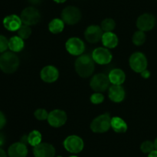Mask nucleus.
<instances>
[{"label": "nucleus", "mask_w": 157, "mask_h": 157, "mask_svg": "<svg viewBox=\"0 0 157 157\" xmlns=\"http://www.w3.org/2000/svg\"><path fill=\"white\" fill-rule=\"evenodd\" d=\"M20 18L23 24L31 26L39 22L41 20V14L35 8L27 7L21 12Z\"/></svg>", "instance_id": "obj_8"}, {"label": "nucleus", "mask_w": 157, "mask_h": 157, "mask_svg": "<svg viewBox=\"0 0 157 157\" xmlns=\"http://www.w3.org/2000/svg\"><path fill=\"white\" fill-rule=\"evenodd\" d=\"M31 34H32V29H31L30 26H27V25L22 24L18 30V35L21 37L22 39L29 38L30 37Z\"/></svg>", "instance_id": "obj_27"}, {"label": "nucleus", "mask_w": 157, "mask_h": 157, "mask_svg": "<svg viewBox=\"0 0 157 157\" xmlns=\"http://www.w3.org/2000/svg\"><path fill=\"white\" fill-rule=\"evenodd\" d=\"M130 66L134 72L141 73L143 71L146 70L147 67V58L144 53L136 52L132 54L129 60Z\"/></svg>", "instance_id": "obj_7"}, {"label": "nucleus", "mask_w": 157, "mask_h": 157, "mask_svg": "<svg viewBox=\"0 0 157 157\" xmlns=\"http://www.w3.org/2000/svg\"><path fill=\"white\" fill-rule=\"evenodd\" d=\"M109 99L113 103H121L125 98V90L121 85H112L108 89Z\"/></svg>", "instance_id": "obj_17"}, {"label": "nucleus", "mask_w": 157, "mask_h": 157, "mask_svg": "<svg viewBox=\"0 0 157 157\" xmlns=\"http://www.w3.org/2000/svg\"><path fill=\"white\" fill-rule=\"evenodd\" d=\"M48 112L44 109H38L34 112V115L38 120H45L48 119Z\"/></svg>", "instance_id": "obj_29"}, {"label": "nucleus", "mask_w": 157, "mask_h": 157, "mask_svg": "<svg viewBox=\"0 0 157 157\" xmlns=\"http://www.w3.org/2000/svg\"><path fill=\"white\" fill-rule=\"evenodd\" d=\"M109 80L113 85H122L126 79V75L121 69H113L108 75Z\"/></svg>", "instance_id": "obj_20"}, {"label": "nucleus", "mask_w": 157, "mask_h": 157, "mask_svg": "<svg viewBox=\"0 0 157 157\" xmlns=\"http://www.w3.org/2000/svg\"><path fill=\"white\" fill-rule=\"evenodd\" d=\"M9 48V40L6 36L0 35V52L3 53Z\"/></svg>", "instance_id": "obj_31"}, {"label": "nucleus", "mask_w": 157, "mask_h": 157, "mask_svg": "<svg viewBox=\"0 0 157 157\" xmlns=\"http://www.w3.org/2000/svg\"><path fill=\"white\" fill-rule=\"evenodd\" d=\"M29 2L32 3V4H38V3H40V2H41V0H29Z\"/></svg>", "instance_id": "obj_37"}, {"label": "nucleus", "mask_w": 157, "mask_h": 157, "mask_svg": "<svg viewBox=\"0 0 157 157\" xmlns=\"http://www.w3.org/2000/svg\"><path fill=\"white\" fill-rule=\"evenodd\" d=\"M5 143H6V137H5L4 134L0 132V147L2 146H3L5 144Z\"/></svg>", "instance_id": "obj_33"}, {"label": "nucleus", "mask_w": 157, "mask_h": 157, "mask_svg": "<svg viewBox=\"0 0 157 157\" xmlns=\"http://www.w3.org/2000/svg\"><path fill=\"white\" fill-rule=\"evenodd\" d=\"M141 75H142V77H144V78H148L150 75V72L146 69V70L143 71V72H141Z\"/></svg>", "instance_id": "obj_34"}, {"label": "nucleus", "mask_w": 157, "mask_h": 157, "mask_svg": "<svg viewBox=\"0 0 157 157\" xmlns=\"http://www.w3.org/2000/svg\"><path fill=\"white\" fill-rule=\"evenodd\" d=\"M19 66V58L13 52H5L0 55V69L6 74L14 73Z\"/></svg>", "instance_id": "obj_2"}, {"label": "nucleus", "mask_w": 157, "mask_h": 157, "mask_svg": "<svg viewBox=\"0 0 157 157\" xmlns=\"http://www.w3.org/2000/svg\"><path fill=\"white\" fill-rule=\"evenodd\" d=\"M41 132L38 130H33L28 135V143L35 147L41 143Z\"/></svg>", "instance_id": "obj_24"}, {"label": "nucleus", "mask_w": 157, "mask_h": 157, "mask_svg": "<svg viewBox=\"0 0 157 157\" xmlns=\"http://www.w3.org/2000/svg\"><path fill=\"white\" fill-rule=\"evenodd\" d=\"M103 32L101 26L92 25L88 26L84 32V37L85 39L90 43H97L101 41L102 38Z\"/></svg>", "instance_id": "obj_13"}, {"label": "nucleus", "mask_w": 157, "mask_h": 157, "mask_svg": "<svg viewBox=\"0 0 157 157\" xmlns=\"http://www.w3.org/2000/svg\"><path fill=\"white\" fill-rule=\"evenodd\" d=\"M67 114L61 109H54L49 112L48 122L52 127L58 128L64 126L67 122Z\"/></svg>", "instance_id": "obj_11"}, {"label": "nucleus", "mask_w": 157, "mask_h": 157, "mask_svg": "<svg viewBox=\"0 0 157 157\" xmlns=\"http://www.w3.org/2000/svg\"><path fill=\"white\" fill-rule=\"evenodd\" d=\"M154 147H155V149L157 150V138L155 139V141H154Z\"/></svg>", "instance_id": "obj_39"}, {"label": "nucleus", "mask_w": 157, "mask_h": 157, "mask_svg": "<svg viewBox=\"0 0 157 157\" xmlns=\"http://www.w3.org/2000/svg\"><path fill=\"white\" fill-rule=\"evenodd\" d=\"M104 100V96L102 94V92H96L90 95V101L93 104L98 105L101 104V103H103V101Z\"/></svg>", "instance_id": "obj_30"}, {"label": "nucleus", "mask_w": 157, "mask_h": 157, "mask_svg": "<svg viewBox=\"0 0 157 157\" xmlns=\"http://www.w3.org/2000/svg\"><path fill=\"white\" fill-rule=\"evenodd\" d=\"M94 62L100 65H107L111 62L113 56L109 50L106 47H98L93 51L91 54Z\"/></svg>", "instance_id": "obj_10"}, {"label": "nucleus", "mask_w": 157, "mask_h": 157, "mask_svg": "<svg viewBox=\"0 0 157 157\" xmlns=\"http://www.w3.org/2000/svg\"><path fill=\"white\" fill-rule=\"evenodd\" d=\"M110 126L113 131L117 133H124L127 130V124L122 118L118 116H114L111 118Z\"/></svg>", "instance_id": "obj_21"}, {"label": "nucleus", "mask_w": 157, "mask_h": 157, "mask_svg": "<svg viewBox=\"0 0 157 157\" xmlns=\"http://www.w3.org/2000/svg\"><path fill=\"white\" fill-rule=\"evenodd\" d=\"M0 157H7V154L6 152L0 147Z\"/></svg>", "instance_id": "obj_36"}, {"label": "nucleus", "mask_w": 157, "mask_h": 157, "mask_svg": "<svg viewBox=\"0 0 157 157\" xmlns=\"http://www.w3.org/2000/svg\"><path fill=\"white\" fill-rule=\"evenodd\" d=\"M9 157H26L28 155V148L25 144L18 142L9 146L8 149Z\"/></svg>", "instance_id": "obj_18"}, {"label": "nucleus", "mask_w": 157, "mask_h": 157, "mask_svg": "<svg viewBox=\"0 0 157 157\" xmlns=\"http://www.w3.org/2000/svg\"><path fill=\"white\" fill-rule=\"evenodd\" d=\"M25 42L24 39L19 37L18 35L12 37L9 40V49L11 52H21L24 49Z\"/></svg>", "instance_id": "obj_22"}, {"label": "nucleus", "mask_w": 157, "mask_h": 157, "mask_svg": "<svg viewBox=\"0 0 157 157\" xmlns=\"http://www.w3.org/2000/svg\"><path fill=\"white\" fill-rule=\"evenodd\" d=\"M55 2H56L57 3H64V2H66V0H54Z\"/></svg>", "instance_id": "obj_38"}, {"label": "nucleus", "mask_w": 157, "mask_h": 157, "mask_svg": "<svg viewBox=\"0 0 157 157\" xmlns=\"http://www.w3.org/2000/svg\"><path fill=\"white\" fill-rule=\"evenodd\" d=\"M101 42L104 47L107 49H113V48H116L118 45L119 39H118L117 35L113 32H104Z\"/></svg>", "instance_id": "obj_19"}, {"label": "nucleus", "mask_w": 157, "mask_h": 157, "mask_svg": "<svg viewBox=\"0 0 157 157\" xmlns=\"http://www.w3.org/2000/svg\"><path fill=\"white\" fill-rule=\"evenodd\" d=\"M148 157H157V150L154 149L153 151H152L150 153H149Z\"/></svg>", "instance_id": "obj_35"}, {"label": "nucleus", "mask_w": 157, "mask_h": 157, "mask_svg": "<svg viewBox=\"0 0 157 157\" xmlns=\"http://www.w3.org/2000/svg\"><path fill=\"white\" fill-rule=\"evenodd\" d=\"M115 26H116V23H115L114 20L110 18L103 20L101 24V28L104 32H113V29H115Z\"/></svg>", "instance_id": "obj_25"}, {"label": "nucleus", "mask_w": 157, "mask_h": 157, "mask_svg": "<svg viewBox=\"0 0 157 157\" xmlns=\"http://www.w3.org/2000/svg\"><path fill=\"white\" fill-rule=\"evenodd\" d=\"M146 38H147V36H146L145 32L138 30L133 34L132 41H133V44H135L136 46H142L145 42Z\"/></svg>", "instance_id": "obj_26"}, {"label": "nucleus", "mask_w": 157, "mask_h": 157, "mask_svg": "<svg viewBox=\"0 0 157 157\" xmlns=\"http://www.w3.org/2000/svg\"><path fill=\"white\" fill-rule=\"evenodd\" d=\"M64 29V22L61 18H54L48 25V29L52 33L58 34Z\"/></svg>", "instance_id": "obj_23"}, {"label": "nucleus", "mask_w": 157, "mask_h": 157, "mask_svg": "<svg viewBox=\"0 0 157 157\" xmlns=\"http://www.w3.org/2000/svg\"><path fill=\"white\" fill-rule=\"evenodd\" d=\"M2 23L4 27L7 30L11 31V32L18 31L21 26V25L23 24L21 18L17 15H14V14L5 17Z\"/></svg>", "instance_id": "obj_16"}, {"label": "nucleus", "mask_w": 157, "mask_h": 157, "mask_svg": "<svg viewBox=\"0 0 157 157\" xmlns=\"http://www.w3.org/2000/svg\"><path fill=\"white\" fill-rule=\"evenodd\" d=\"M41 78L45 83H52L56 81L59 77V72L54 66H46L40 72Z\"/></svg>", "instance_id": "obj_15"}, {"label": "nucleus", "mask_w": 157, "mask_h": 157, "mask_svg": "<svg viewBox=\"0 0 157 157\" xmlns=\"http://www.w3.org/2000/svg\"><path fill=\"white\" fill-rule=\"evenodd\" d=\"M64 147L67 152L71 153L77 154L81 152L84 149V141L80 136L76 135H71L67 136L64 139Z\"/></svg>", "instance_id": "obj_5"}, {"label": "nucleus", "mask_w": 157, "mask_h": 157, "mask_svg": "<svg viewBox=\"0 0 157 157\" xmlns=\"http://www.w3.org/2000/svg\"><path fill=\"white\" fill-rule=\"evenodd\" d=\"M110 114L104 113L97 116L90 123V129L94 132L96 133H104L107 132L111 128L110 126Z\"/></svg>", "instance_id": "obj_3"}, {"label": "nucleus", "mask_w": 157, "mask_h": 157, "mask_svg": "<svg viewBox=\"0 0 157 157\" xmlns=\"http://www.w3.org/2000/svg\"><path fill=\"white\" fill-rule=\"evenodd\" d=\"M81 12L75 6H67L61 12V19L67 25H75L81 20Z\"/></svg>", "instance_id": "obj_6"}, {"label": "nucleus", "mask_w": 157, "mask_h": 157, "mask_svg": "<svg viewBox=\"0 0 157 157\" xmlns=\"http://www.w3.org/2000/svg\"><path fill=\"white\" fill-rule=\"evenodd\" d=\"M65 48L71 55L80 56L85 50V45L81 38L71 37L66 42Z\"/></svg>", "instance_id": "obj_9"}, {"label": "nucleus", "mask_w": 157, "mask_h": 157, "mask_svg": "<svg viewBox=\"0 0 157 157\" xmlns=\"http://www.w3.org/2000/svg\"><path fill=\"white\" fill-rule=\"evenodd\" d=\"M140 149L144 153L149 154L153 151L155 149L154 147V143L150 141V140H147V141H144V143L141 144L140 146Z\"/></svg>", "instance_id": "obj_28"}, {"label": "nucleus", "mask_w": 157, "mask_h": 157, "mask_svg": "<svg viewBox=\"0 0 157 157\" xmlns=\"http://www.w3.org/2000/svg\"><path fill=\"white\" fill-rule=\"evenodd\" d=\"M6 115H4L3 112L0 111V130L6 126Z\"/></svg>", "instance_id": "obj_32"}, {"label": "nucleus", "mask_w": 157, "mask_h": 157, "mask_svg": "<svg viewBox=\"0 0 157 157\" xmlns=\"http://www.w3.org/2000/svg\"><path fill=\"white\" fill-rule=\"evenodd\" d=\"M69 157H78V156H76V155H71V156H69Z\"/></svg>", "instance_id": "obj_40"}, {"label": "nucleus", "mask_w": 157, "mask_h": 157, "mask_svg": "<svg viewBox=\"0 0 157 157\" xmlns=\"http://www.w3.org/2000/svg\"><path fill=\"white\" fill-rule=\"evenodd\" d=\"M57 157H62V156H57Z\"/></svg>", "instance_id": "obj_41"}, {"label": "nucleus", "mask_w": 157, "mask_h": 157, "mask_svg": "<svg viewBox=\"0 0 157 157\" xmlns=\"http://www.w3.org/2000/svg\"><path fill=\"white\" fill-rule=\"evenodd\" d=\"M35 157H55V149L52 144L47 143H41L33 149Z\"/></svg>", "instance_id": "obj_14"}, {"label": "nucleus", "mask_w": 157, "mask_h": 157, "mask_svg": "<svg viewBox=\"0 0 157 157\" xmlns=\"http://www.w3.org/2000/svg\"><path fill=\"white\" fill-rule=\"evenodd\" d=\"M75 70L82 78H88L94 72V61L91 55L82 54L75 61Z\"/></svg>", "instance_id": "obj_1"}, {"label": "nucleus", "mask_w": 157, "mask_h": 157, "mask_svg": "<svg viewBox=\"0 0 157 157\" xmlns=\"http://www.w3.org/2000/svg\"><path fill=\"white\" fill-rule=\"evenodd\" d=\"M155 25H156V18L154 15L150 13L143 14L138 17L136 20V26L139 30L143 32L150 31L153 29Z\"/></svg>", "instance_id": "obj_12"}, {"label": "nucleus", "mask_w": 157, "mask_h": 157, "mask_svg": "<svg viewBox=\"0 0 157 157\" xmlns=\"http://www.w3.org/2000/svg\"><path fill=\"white\" fill-rule=\"evenodd\" d=\"M108 75L104 73H97L90 79V87L96 92H103L110 88Z\"/></svg>", "instance_id": "obj_4"}]
</instances>
